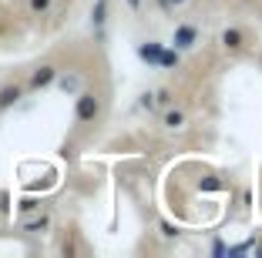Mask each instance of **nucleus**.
Returning <instances> with one entry per match:
<instances>
[{
  "label": "nucleus",
  "instance_id": "nucleus-7",
  "mask_svg": "<svg viewBox=\"0 0 262 258\" xmlns=\"http://www.w3.org/2000/svg\"><path fill=\"white\" fill-rule=\"evenodd\" d=\"M158 64H162V67H175V64H178V54H171V51H162Z\"/></svg>",
  "mask_w": 262,
  "mask_h": 258
},
{
  "label": "nucleus",
  "instance_id": "nucleus-3",
  "mask_svg": "<svg viewBox=\"0 0 262 258\" xmlns=\"http://www.w3.org/2000/svg\"><path fill=\"white\" fill-rule=\"evenodd\" d=\"M24 87L20 84H7V87H0V111H7V107H14L17 101H20Z\"/></svg>",
  "mask_w": 262,
  "mask_h": 258
},
{
  "label": "nucleus",
  "instance_id": "nucleus-15",
  "mask_svg": "<svg viewBox=\"0 0 262 258\" xmlns=\"http://www.w3.org/2000/svg\"><path fill=\"white\" fill-rule=\"evenodd\" d=\"M175 4H182V0H175Z\"/></svg>",
  "mask_w": 262,
  "mask_h": 258
},
{
  "label": "nucleus",
  "instance_id": "nucleus-8",
  "mask_svg": "<svg viewBox=\"0 0 262 258\" xmlns=\"http://www.w3.org/2000/svg\"><path fill=\"white\" fill-rule=\"evenodd\" d=\"M182 121H185V118H182L178 111H168V114H165V124H168V128H182Z\"/></svg>",
  "mask_w": 262,
  "mask_h": 258
},
{
  "label": "nucleus",
  "instance_id": "nucleus-2",
  "mask_svg": "<svg viewBox=\"0 0 262 258\" xmlns=\"http://www.w3.org/2000/svg\"><path fill=\"white\" fill-rule=\"evenodd\" d=\"M54 77H57V67H51V64H44V67H37L31 74V81H27V87L31 91H40V87H47V84H54Z\"/></svg>",
  "mask_w": 262,
  "mask_h": 258
},
{
  "label": "nucleus",
  "instance_id": "nucleus-6",
  "mask_svg": "<svg viewBox=\"0 0 262 258\" xmlns=\"http://www.w3.org/2000/svg\"><path fill=\"white\" fill-rule=\"evenodd\" d=\"M222 44H225V47H232V51H239V47H242V34L232 27V31H225V34H222Z\"/></svg>",
  "mask_w": 262,
  "mask_h": 258
},
{
  "label": "nucleus",
  "instance_id": "nucleus-11",
  "mask_svg": "<svg viewBox=\"0 0 262 258\" xmlns=\"http://www.w3.org/2000/svg\"><path fill=\"white\" fill-rule=\"evenodd\" d=\"M47 7H51V0H31V10H37V14H44Z\"/></svg>",
  "mask_w": 262,
  "mask_h": 258
},
{
  "label": "nucleus",
  "instance_id": "nucleus-14",
  "mask_svg": "<svg viewBox=\"0 0 262 258\" xmlns=\"http://www.w3.org/2000/svg\"><path fill=\"white\" fill-rule=\"evenodd\" d=\"M128 7H131V10H138V7H141V0H128Z\"/></svg>",
  "mask_w": 262,
  "mask_h": 258
},
{
  "label": "nucleus",
  "instance_id": "nucleus-10",
  "mask_svg": "<svg viewBox=\"0 0 262 258\" xmlns=\"http://www.w3.org/2000/svg\"><path fill=\"white\" fill-rule=\"evenodd\" d=\"M202 188H205V191H219V188H222V181H219V178H205Z\"/></svg>",
  "mask_w": 262,
  "mask_h": 258
},
{
  "label": "nucleus",
  "instance_id": "nucleus-4",
  "mask_svg": "<svg viewBox=\"0 0 262 258\" xmlns=\"http://www.w3.org/2000/svg\"><path fill=\"white\" fill-rule=\"evenodd\" d=\"M138 54H141V61L158 64V57H162V44H141V47H138Z\"/></svg>",
  "mask_w": 262,
  "mask_h": 258
},
{
  "label": "nucleus",
  "instance_id": "nucleus-13",
  "mask_svg": "<svg viewBox=\"0 0 262 258\" xmlns=\"http://www.w3.org/2000/svg\"><path fill=\"white\" fill-rule=\"evenodd\" d=\"M47 225V218H37V221H27V228H31V231H40V228Z\"/></svg>",
  "mask_w": 262,
  "mask_h": 258
},
{
  "label": "nucleus",
  "instance_id": "nucleus-5",
  "mask_svg": "<svg viewBox=\"0 0 262 258\" xmlns=\"http://www.w3.org/2000/svg\"><path fill=\"white\" fill-rule=\"evenodd\" d=\"M195 44V27H178L175 31V47H192Z\"/></svg>",
  "mask_w": 262,
  "mask_h": 258
},
{
  "label": "nucleus",
  "instance_id": "nucleus-9",
  "mask_svg": "<svg viewBox=\"0 0 262 258\" xmlns=\"http://www.w3.org/2000/svg\"><path fill=\"white\" fill-rule=\"evenodd\" d=\"M94 24H104V0H98V7H94Z\"/></svg>",
  "mask_w": 262,
  "mask_h": 258
},
{
  "label": "nucleus",
  "instance_id": "nucleus-1",
  "mask_svg": "<svg viewBox=\"0 0 262 258\" xmlns=\"http://www.w3.org/2000/svg\"><path fill=\"white\" fill-rule=\"evenodd\" d=\"M74 114H77V121H94L98 118V98L94 94H77V107H74Z\"/></svg>",
  "mask_w": 262,
  "mask_h": 258
},
{
  "label": "nucleus",
  "instance_id": "nucleus-12",
  "mask_svg": "<svg viewBox=\"0 0 262 258\" xmlns=\"http://www.w3.org/2000/svg\"><path fill=\"white\" fill-rule=\"evenodd\" d=\"M61 87H64V91H77V77H64Z\"/></svg>",
  "mask_w": 262,
  "mask_h": 258
}]
</instances>
